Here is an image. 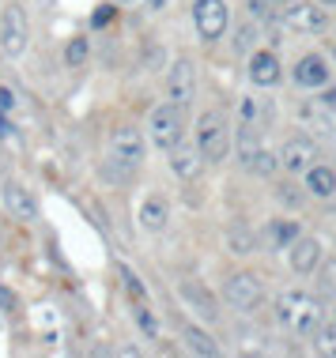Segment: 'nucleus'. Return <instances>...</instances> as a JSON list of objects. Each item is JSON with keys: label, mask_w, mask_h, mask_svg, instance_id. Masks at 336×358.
I'll list each match as a JSON object with an SVG mask.
<instances>
[{"label": "nucleus", "mask_w": 336, "mask_h": 358, "mask_svg": "<svg viewBox=\"0 0 336 358\" xmlns=\"http://www.w3.org/2000/svg\"><path fill=\"white\" fill-rule=\"evenodd\" d=\"M167 4H170V0H144V8H148V12H162Z\"/></svg>", "instance_id": "72a5a7b5"}, {"label": "nucleus", "mask_w": 336, "mask_h": 358, "mask_svg": "<svg viewBox=\"0 0 336 358\" xmlns=\"http://www.w3.org/2000/svg\"><path fill=\"white\" fill-rule=\"evenodd\" d=\"M181 340L189 343V351H197V355H204V358H216V355H219V343L204 332V328H197V324H186V328H181Z\"/></svg>", "instance_id": "aec40b11"}, {"label": "nucleus", "mask_w": 336, "mask_h": 358, "mask_svg": "<svg viewBox=\"0 0 336 358\" xmlns=\"http://www.w3.org/2000/svg\"><path fill=\"white\" fill-rule=\"evenodd\" d=\"M284 80V64L272 50H253L249 53V83L253 87H276Z\"/></svg>", "instance_id": "9b49d317"}, {"label": "nucleus", "mask_w": 336, "mask_h": 358, "mask_svg": "<svg viewBox=\"0 0 336 358\" xmlns=\"http://www.w3.org/2000/svg\"><path fill=\"white\" fill-rule=\"evenodd\" d=\"M193 94H197V64L189 61V57H178L167 72V99L186 110V106L193 102Z\"/></svg>", "instance_id": "6e6552de"}, {"label": "nucleus", "mask_w": 336, "mask_h": 358, "mask_svg": "<svg viewBox=\"0 0 336 358\" xmlns=\"http://www.w3.org/2000/svg\"><path fill=\"white\" fill-rule=\"evenodd\" d=\"M167 155H170V170H174L181 181H197V178H200V170H204V159H200L197 143L178 140Z\"/></svg>", "instance_id": "4468645a"}, {"label": "nucleus", "mask_w": 336, "mask_h": 358, "mask_svg": "<svg viewBox=\"0 0 336 358\" xmlns=\"http://www.w3.org/2000/svg\"><path fill=\"white\" fill-rule=\"evenodd\" d=\"M88 57H91V42H88V38H72V42L64 45V64H69V69H83Z\"/></svg>", "instance_id": "4be33fe9"}, {"label": "nucleus", "mask_w": 336, "mask_h": 358, "mask_svg": "<svg viewBox=\"0 0 336 358\" xmlns=\"http://www.w3.org/2000/svg\"><path fill=\"white\" fill-rule=\"evenodd\" d=\"M110 155H118L129 166H140L144 155H148V136H144L140 129H132V124H118L113 136H110Z\"/></svg>", "instance_id": "1a4fd4ad"}, {"label": "nucleus", "mask_w": 336, "mask_h": 358, "mask_svg": "<svg viewBox=\"0 0 336 358\" xmlns=\"http://www.w3.org/2000/svg\"><path fill=\"white\" fill-rule=\"evenodd\" d=\"M287 257H291V268L299 275H314L318 264L325 260V249H321L318 238H295L291 245H287Z\"/></svg>", "instance_id": "f8f14e48"}, {"label": "nucleus", "mask_w": 336, "mask_h": 358, "mask_svg": "<svg viewBox=\"0 0 336 358\" xmlns=\"http://www.w3.org/2000/svg\"><path fill=\"white\" fill-rule=\"evenodd\" d=\"M178 298H181L189 309H193L200 321H216V317H219L216 294H212L204 283H197V279H181V283H178Z\"/></svg>", "instance_id": "9d476101"}, {"label": "nucleus", "mask_w": 336, "mask_h": 358, "mask_svg": "<svg viewBox=\"0 0 336 358\" xmlns=\"http://www.w3.org/2000/svg\"><path fill=\"white\" fill-rule=\"evenodd\" d=\"M276 200H280V204H287V208H299V204H302V196L295 192V185H284V189H276Z\"/></svg>", "instance_id": "c756f323"}, {"label": "nucleus", "mask_w": 336, "mask_h": 358, "mask_svg": "<svg viewBox=\"0 0 336 358\" xmlns=\"http://www.w3.org/2000/svg\"><path fill=\"white\" fill-rule=\"evenodd\" d=\"M110 19H113V4H99V12L91 15V27H94V31H102Z\"/></svg>", "instance_id": "7c9ffc66"}, {"label": "nucleus", "mask_w": 336, "mask_h": 358, "mask_svg": "<svg viewBox=\"0 0 336 358\" xmlns=\"http://www.w3.org/2000/svg\"><path fill=\"white\" fill-rule=\"evenodd\" d=\"M246 170H253L257 178H272V173L280 170V155L268 151V148H257V151L246 159Z\"/></svg>", "instance_id": "412c9836"}, {"label": "nucleus", "mask_w": 336, "mask_h": 358, "mask_svg": "<svg viewBox=\"0 0 336 358\" xmlns=\"http://www.w3.org/2000/svg\"><path fill=\"white\" fill-rule=\"evenodd\" d=\"M238 124H253V129H261V124H265L261 99H242V106H238Z\"/></svg>", "instance_id": "b1692460"}, {"label": "nucleus", "mask_w": 336, "mask_h": 358, "mask_svg": "<svg viewBox=\"0 0 336 358\" xmlns=\"http://www.w3.org/2000/svg\"><path fill=\"white\" fill-rule=\"evenodd\" d=\"M321 106H336V87L325 83V94H321Z\"/></svg>", "instance_id": "473e14b6"}, {"label": "nucleus", "mask_w": 336, "mask_h": 358, "mask_svg": "<svg viewBox=\"0 0 336 358\" xmlns=\"http://www.w3.org/2000/svg\"><path fill=\"white\" fill-rule=\"evenodd\" d=\"M132 317H136L140 332L148 336V340H155V336H159V321H155V313L148 309V302H132Z\"/></svg>", "instance_id": "393cba45"}, {"label": "nucleus", "mask_w": 336, "mask_h": 358, "mask_svg": "<svg viewBox=\"0 0 336 358\" xmlns=\"http://www.w3.org/2000/svg\"><path fill=\"white\" fill-rule=\"evenodd\" d=\"M295 238H299V222H291V219H276V222H268L265 234L257 238V241H265L268 249H287Z\"/></svg>", "instance_id": "6ab92c4d"}, {"label": "nucleus", "mask_w": 336, "mask_h": 358, "mask_svg": "<svg viewBox=\"0 0 336 358\" xmlns=\"http://www.w3.org/2000/svg\"><path fill=\"white\" fill-rule=\"evenodd\" d=\"M295 83L306 87V91H321L329 83V64H325L321 53H306L299 64H295Z\"/></svg>", "instance_id": "dca6fc26"}, {"label": "nucleus", "mask_w": 336, "mask_h": 358, "mask_svg": "<svg viewBox=\"0 0 336 358\" xmlns=\"http://www.w3.org/2000/svg\"><path fill=\"white\" fill-rule=\"evenodd\" d=\"M136 219H140V230H148V234H162V230H167V222H170V204L162 196H148L140 204Z\"/></svg>", "instance_id": "f3484780"}, {"label": "nucleus", "mask_w": 336, "mask_h": 358, "mask_svg": "<svg viewBox=\"0 0 336 358\" xmlns=\"http://www.w3.org/2000/svg\"><path fill=\"white\" fill-rule=\"evenodd\" d=\"M197 151L212 166L230 155V121L223 110H204L197 117Z\"/></svg>", "instance_id": "f03ea898"}, {"label": "nucleus", "mask_w": 336, "mask_h": 358, "mask_svg": "<svg viewBox=\"0 0 336 358\" xmlns=\"http://www.w3.org/2000/svg\"><path fill=\"white\" fill-rule=\"evenodd\" d=\"M314 159H318V148H314V140H306V136H295L280 148V166L287 173H306L314 166Z\"/></svg>", "instance_id": "ddd939ff"}, {"label": "nucleus", "mask_w": 336, "mask_h": 358, "mask_svg": "<svg viewBox=\"0 0 336 358\" xmlns=\"http://www.w3.org/2000/svg\"><path fill=\"white\" fill-rule=\"evenodd\" d=\"M4 208L12 211V219L31 222L38 215V200L31 196V189L19 185V181H4Z\"/></svg>", "instance_id": "2eb2a0df"}, {"label": "nucleus", "mask_w": 336, "mask_h": 358, "mask_svg": "<svg viewBox=\"0 0 336 358\" xmlns=\"http://www.w3.org/2000/svg\"><path fill=\"white\" fill-rule=\"evenodd\" d=\"M306 192H310V196H318V200L336 196V170L318 166V162H314V166L306 170Z\"/></svg>", "instance_id": "a211bd4d"}, {"label": "nucleus", "mask_w": 336, "mask_h": 358, "mask_svg": "<svg viewBox=\"0 0 336 358\" xmlns=\"http://www.w3.org/2000/svg\"><path fill=\"white\" fill-rule=\"evenodd\" d=\"M318 4H321V8H336V0H318Z\"/></svg>", "instance_id": "c9c22d12"}, {"label": "nucleus", "mask_w": 336, "mask_h": 358, "mask_svg": "<svg viewBox=\"0 0 336 358\" xmlns=\"http://www.w3.org/2000/svg\"><path fill=\"white\" fill-rule=\"evenodd\" d=\"M118 4H136V0H118Z\"/></svg>", "instance_id": "e433bc0d"}, {"label": "nucleus", "mask_w": 336, "mask_h": 358, "mask_svg": "<svg viewBox=\"0 0 336 358\" xmlns=\"http://www.w3.org/2000/svg\"><path fill=\"white\" fill-rule=\"evenodd\" d=\"M227 245H230V253L246 257V253H253V249H257V234H253V230H242V227H234V230L227 234Z\"/></svg>", "instance_id": "5701e85b"}, {"label": "nucleus", "mask_w": 336, "mask_h": 358, "mask_svg": "<svg viewBox=\"0 0 336 358\" xmlns=\"http://www.w3.org/2000/svg\"><path fill=\"white\" fill-rule=\"evenodd\" d=\"M276 317H280V324H287L295 336H302V340H314L325 328L321 306L314 302L310 294H302V290H287L280 298V306H276Z\"/></svg>", "instance_id": "f257e3e1"}, {"label": "nucleus", "mask_w": 336, "mask_h": 358, "mask_svg": "<svg viewBox=\"0 0 336 358\" xmlns=\"http://www.w3.org/2000/svg\"><path fill=\"white\" fill-rule=\"evenodd\" d=\"M332 324H336V306H332Z\"/></svg>", "instance_id": "4c0bfd02"}, {"label": "nucleus", "mask_w": 336, "mask_h": 358, "mask_svg": "<svg viewBox=\"0 0 336 358\" xmlns=\"http://www.w3.org/2000/svg\"><path fill=\"white\" fill-rule=\"evenodd\" d=\"M223 302H227L230 309H238V313H253V309L265 302L261 279H257L253 272H234V275H227V283H223Z\"/></svg>", "instance_id": "39448f33"}, {"label": "nucleus", "mask_w": 336, "mask_h": 358, "mask_svg": "<svg viewBox=\"0 0 336 358\" xmlns=\"http://www.w3.org/2000/svg\"><path fill=\"white\" fill-rule=\"evenodd\" d=\"M0 313H19V294L0 283Z\"/></svg>", "instance_id": "cd10ccee"}, {"label": "nucleus", "mask_w": 336, "mask_h": 358, "mask_svg": "<svg viewBox=\"0 0 336 358\" xmlns=\"http://www.w3.org/2000/svg\"><path fill=\"white\" fill-rule=\"evenodd\" d=\"M276 23H284L287 31H325V8H314V0H287V4L276 12Z\"/></svg>", "instance_id": "0eeeda50"}, {"label": "nucleus", "mask_w": 336, "mask_h": 358, "mask_svg": "<svg viewBox=\"0 0 336 358\" xmlns=\"http://www.w3.org/2000/svg\"><path fill=\"white\" fill-rule=\"evenodd\" d=\"M253 42H257V27L253 23H242L234 31V50L238 53H249V50H253Z\"/></svg>", "instance_id": "bb28decb"}, {"label": "nucleus", "mask_w": 336, "mask_h": 358, "mask_svg": "<svg viewBox=\"0 0 336 358\" xmlns=\"http://www.w3.org/2000/svg\"><path fill=\"white\" fill-rule=\"evenodd\" d=\"M332 61H336V45H332Z\"/></svg>", "instance_id": "58836bf2"}, {"label": "nucleus", "mask_w": 336, "mask_h": 358, "mask_svg": "<svg viewBox=\"0 0 336 358\" xmlns=\"http://www.w3.org/2000/svg\"><path fill=\"white\" fill-rule=\"evenodd\" d=\"M181 106L174 102H159L155 110L148 113V136H151V148L159 151H170L174 143L181 140V129H186V117H181Z\"/></svg>", "instance_id": "7ed1b4c3"}, {"label": "nucleus", "mask_w": 336, "mask_h": 358, "mask_svg": "<svg viewBox=\"0 0 336 358\" xmlns=\"http://www.w3.org/2000/svg\"><path fill=\"white\" fill-rule=\"evenodd\" d=\"M15 110V91L12 87H0V113H12Z\"/></svg>", "instance_id": "2f4dec72"}, {"label": "nucleus", "mask_w": 336, "mask_h": 358, "mask_svg": "<svg viewBox=\"0 0 336 358\" xmlns=\"http://www.w3.org/2000/svg\"><path fill=\"white\" fill-rule=\"evenodd\" d=\"M321 290H325V294H332V290H336V260H329V264H325V260H321Z\"/></svg>", "instance_id": "c85d7f7f"}, {"label": "nucleus", "mask_w": 336, "mask_h": 358, "mask_svg": "<svg viewBox=\"0 0 336 358\" xmlns=\"http://www.w3.org/2000/svg\"><path fill=\"white\" fill-rule=\"evenodd\" d=\"M31 45V23H27V12L19 4H8L0 12V53L19 61Z\"/></svg>", "instance_id": "20e7f679"}, {"label": "nucleus", "mask_w": 336, "mask_h": 358, "mask_svg": "<svg viewBox=\"0 0 336 358\" xmlns=\"http://www.w3.org/2000/svg\"><path fill=\"white\" fill-rule=\"evenodd\" d=\"M121 279H125V290H129V298H132V302H148V290H144L140 275L132 272V268H121Z\"/></svg>", "instance_id": "a878e982"}, {"label": "nucleus", "mask_w": 336, "mask_h": 358, "mask_svg": "<svg viewBox=\"0 0 336 358\" xmlns=\"http://www.w3.org/2000/svg\"><path fill=\"white\" fill-rule=\"evenodd\" d=\"M0 136H12V121H8V113H0Z\"/></svg>", "instance_id": "f704fd0d"}, {"label": "nucleus", "mask_w": 336, "mask_h": 358, "mask_svg": "<svg viewBox=\"0 0 336 358\" xmlns=\"http://www.w3.org/2000/svg\"><path fill=\"white\" fill-rule=\"evenodd\" d=\"M193 23H197V34L204 42H219L230 27V8L227 0H197L193 4Z\"/></svg>", "instance_id": "423d86ee"}]
</instances>
